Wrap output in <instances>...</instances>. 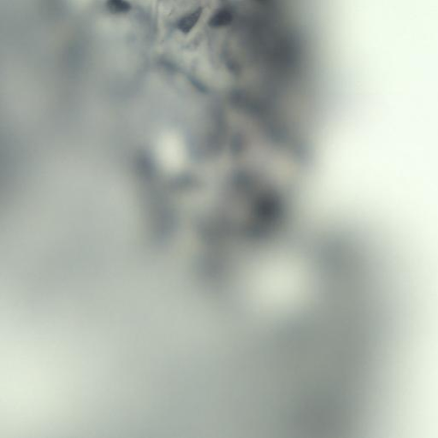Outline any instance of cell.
Masks as SVG:
<instances>
[{"label": "cell", "instance_id": "6da1fadb", "mask_svg": "<svg viewBox=\"0 0 438 438\" xmlns=\"http://www.w3.org/2000/svg\"><path fill=\"white\" fill-rule=\"evenodd\" d=\"M202 14V10L201 9L194 10V12L188 14L186 17L181 19L179 23H178V27L184 34H187L189 33L194 26L197 24L198 22L200 20Z\"/></svg>", "mask_w": 438, "mask_h": 438}, {"label": "cell", "instance_id": "7a4b0ae2", "mask_svg": "<svg viewBox=\"0 0 438 438\" xmlns=\"http://www.w3.org/2000/svg\"><path fill=\"white\" fill-rule=\"evenodd\" d=\"M106 7L111 13L115 15L128 13L131 9L126 0H106Z\"/></svg>", "mask_w": 438, "mask_h": 438}]
</instances>
